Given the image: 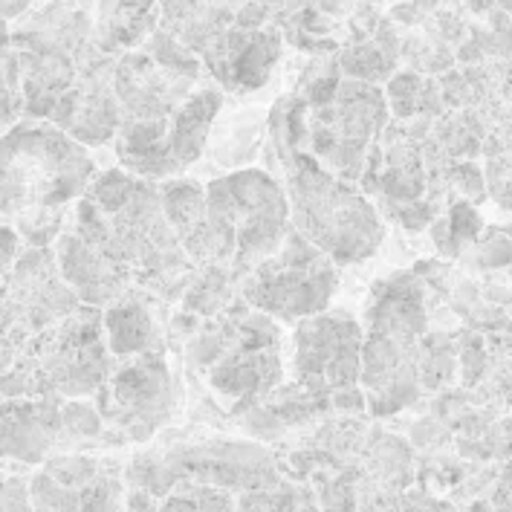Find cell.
I'll return each instance as SVG.
<instances>
[{"instance_id":"cell-7","label":"cell","mask_w":512,"mask_h":512,"mask_svg":"<svg viewBox=\"0 0 512 512\" xmlns=\"http://www.w3.org/2000/svg\"><path fill=\"white\" fill-rule=\"evenodd\" d=\"M99 414L119 440H148L174 414L180 391L162 353H142L113 368L96 391Z\"/></svg>"},{"instance_id":"cell-3","label":"cell","mask_w":512,"mask_h":512,"mask_svg":"<svg viewBox=\"0 0 512 512\" xmlns=\"http://www.w3.org/2000/svg\"><path fill=\"white\" fill-rule=\"evenodd\" d=\"M93 183V160L50 125H21L0 139V212L64 209Z\"/></svg>"},{"instance_id":"cell-2","label":"cell","mask_w":512,"mask_h":512,"mask_svg":"<svg viewBox=\"0 0 512 512\" xmlns=\"http://www.w3.org/2000/svg\"><path fill=\"white\" fill-rule=\"evenodd\" d=\"M290 148L293 142H284V191L293 229L333 258L336 267L368 261L385 241V223L374 200L333 177L310 154Z\"/></svg>"},{"instance_id":"cell-1","label":"cell","mask_w":512,"mask_h":512,"mask_svg":"<svg viewBox=\"0 0 512 512\" xmlns=\"http://www.w3.org/2000/svg\"><path fill=\"white\" fill-rule=\"evenodd\" d=\"M281 327L238 298L197 327L186 342V362L203 374L220 403L255 408L284 379Z\"/></svg>"},{"instance_id":"cell-10","label":"cell","mask_w":512,"mask_h":512,"mask_svg":"<svg viewBox=\"0 0 512 512\" xmlns=\"http://www.w3.org/2000/svg\"><path fill=\"white\" fill-rule=\"evenodd\" d=\"M160 512H238V501L220 486L177 484L162 498Z\"/></svg>"},{"instance_id":"cell-4","label":"cell","mask_w":512,"mask_h":512,"mask_svg":"<svg viewBox=\"0 0 512 512\" xmlns=\"http://www.w3.org/2000/svg\"><path fill=\"white\" fill-rule=\"evenodd\" d=\"M339 287V267L296 229L281 249L241 281V298L275 322H304L324 313Z\"/></svg>"},{"instance_id":"cell-11","label":"cell","mask_w":512,"mask_h":512,"mask_svg":"<svg viewBox=\"0 0 512 512\" xmlns=\"http://www.w3.org/2000/svg\"><path fill=\"white\" fill-rule=\"evenodd\" d=\"M15 252H18V238H15V232L0 226V272L12 267V261H15Z\"/></svg>"},{"instance_id":"cell-5","label":"cell","mask_w":512,"mask_h":512,"mask_svg":"<svg viewBox=\"0 0 512 512\" xmlns=\"http://www.w3.org/2000/svg\"><path fill=\"white\" fill-rule=\"evenodd\" d=\"M206 197H209V209L235 235L238 243L235 275L241 281L267 258H272L281 249L287 232L293 229L287 191L261 168L220 177L206 186Z\"/></svg>"},{"instance_id":"cell-9","label":"cell","mask_w":512,"mask_h":512,"mask_svg":"<svg viewBox=\"0 0 512 512\" xmlns=\"http://www.w3.org/2000/svg\"><path fill=\"white\" fill-rule=\"evenodd\" d=\"M105 336H108L110 353L122 359L142 356V353H162L168 342L151 313V301H145V296L125 298L108 307Z\"/></svg>"},{"instance_id":"cell-6","label":"cell","mask_w":512,"mask_h":512,"mask_svg":"<svg viewBox=\"0 0 512 512\" xmlns=\"http://www.w3.org/2000/svg\"><path fill=\"white\" fill-rule=\"evenodd\" d=\"M102 414L81 400L21 397L0 403V458L41 463L55 449L96 440Z\"/></svg>"},{"instance_id":"cell-8","label":"cell","mask_w":512,"mask_h":512,"mask_svg":"<svg viewBox=\"0 0 512 512\" xmlns=\"http://www.w3.org/2000/svg\"><path fill=\"white\" fill-rule=\"evenodd\" d=\"M362 330L342 310H324L296 324L293 374L301 388L333 397L359 385L362 377Z\"/></svg>"}]
</instances>
